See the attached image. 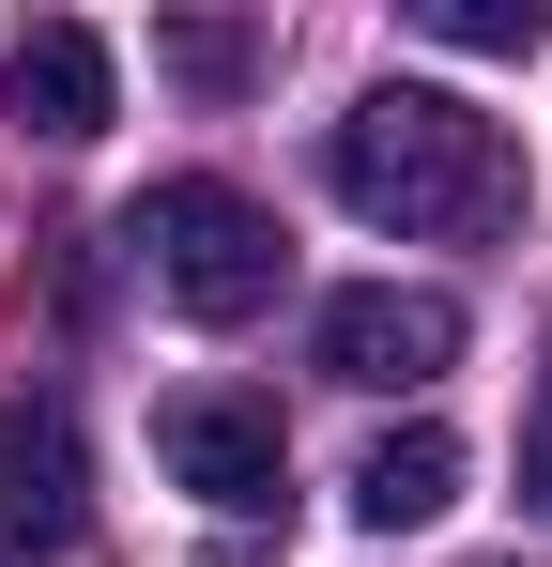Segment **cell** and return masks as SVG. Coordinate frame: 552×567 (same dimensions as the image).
<instances>
[{"label": "cell", "mask_w": 552, "mask_h": 567, "mask_svg": "<svg viewBox=\"0 0 552 567\" xmlns=\"http://www.w3.org/2000/svg\"><path fill=\"white\" fill-rule=\"evenodd\" d=\"M323 185H338V215L399 230V246H476V230H522V138L491 107L399 78L323 138Z\"/></svg>", "instance_id": "obj_1"}, {"label": "cell", "mask_w": 552, "mask_h": 567, "mask_svg": "<svg viewBox=\"0 0 552 567\" xmlns=\"http://www.w3.org/2000/svg\"><path fill=\"white\" fill-rule=\"evenodd\" d=\"M123 246L154 261V291H170L184 322H262L276 277H292V246H276V215L246 185H215V169H170V185L123 215Z\"/></svg>", "instance_id": "obj_2"}, {"label": "cell", "mask_w": 552, "mask_h": 567, "mask_svg": "<svg viewBox=\"0 0 552 567\" xmlns=\"http://www.w3.org/2000/svg\"><path fill=\"white\" fill-rule=\"evenodd\" d=\"M307 353H323V383L399 399V383H446L460 369V307H446V291H399V277H354V291H323Z\"/></svg>", "instance_id": "obj_3"}, {"label": "cell", "mask_w": 552, "mask_h": 567, "mask_svg": "<svg viewBox=\"0 0 552 567\" xmlns=\"http://www.w3.org/2000/svg\"><path fill=\"white\" fill-rule=\"evenodd\" d=\"M154 461H170V491H200L215 522H262L276 475H292V445H276V414L246 383H184L170 414H154Z\"/></svg>", "instance_id": "obj_4"}, {"label": "cell", "mask_w": 552, "mask_h": 567, "mask_svg": "<svg viewBox=\"0 0 552 567\" xmlns=\"http://www.w3.org/2000/svg\"><path fill=\"white\" fill-rule=\"evenodd\" d=\"M78 506H92L78 414H62V399H16V414H0V567L78 553Z\"/></svg>", "instance_id": "obj_5"}, {"label": "cell", "mask_w": 552, "mask_h": 567, "mask_svg": "<svg viewBox=\"0 0 552 567\" xmlns=\"http://www.w3.org/2000/svg\"><path fill=\"white\" fill-rule=\"evenodd\" d=\"M0 107L31 123V138H108V107H123V78H108V31H78V16H31L16 31V62H0Z\"/></svg>", "instance_id": "obj_6"}, {"label": "cell", "mask_w": 552, "mask_h": 567, "mask_svg": "<svg viewBox=\"0 0 552 567\" xmlns=\"http://www.w3.org/2000/svg\"><path fill=\"white\" fill-rule=\"evenodd\" d=\"M446 506H460V430H430V414L384 430V445L354 461V522L368 537H415V522H446Z\"/></svg>", "instance_id": "obj_7"}, {"label": "cell", "mask_w": 552, "mask_h": 567, "mask_svg": "<svg viewBox=\"0 0 552 567\" xmlns=\"http://www.w3.org/2000/svg\"><path fill=\"white\" fill-rule=\"evenodd\" d=\"M415 31H430V47H460V62H538V0H415Z\"/></svg>", "instance_id": "obj_8"}, {"label": "cell", "mask_w": 552, "mask_h": 567, "mask_svg": "<svg viewBox=\"0 0 552 567\" xmlns=\"http://www.w3.org/2000/svg\"><path fill=\"white\" fill-rule=\"evenodd\" d=\"M170 78H200V93H231V78H246V31H170Z\"/></svg>", "instance_id": "obj_9"}, {"label": "cell", "mask_w": 552, "mask_h": 567, "mask_svg": "<svg viewBox=\"0 0 552 567\" xmlns=\"http://www.w3.org/2000/svg\"><path fill=\"white\" fill-rule=\"evenodd\" d=\"M522 475H538V506H552V430H538V461H522Z\"/></svg>", "instance_id": "obj_10"}]
</instances>
